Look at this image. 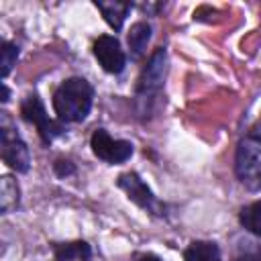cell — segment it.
Returning a JSON list of instances; mask_svg holds the SVG:
<instances>
[{
  "mask_svg": "<svg viewBox=\"0 0 261 261\" xmlns=\"http://www.w3.org/2000/svg\"><path fill=\"white\" fill-rule=\"evenodd\" d=\"M165 73H167V53L165 49H157L149 63L145 65L141 77H139V88H137V96L141 100L145 98H151L153 94H157L163 86V80H165Z\"/></svg>",
  "mask_w": 261,
  "mask_h": 261,
  "instance_id": "cell-5",
  "label": "cell"
},
{
  "mask_svg": "<svg viewBox=\"0 0 261 261\" xmlns=\"http://www.w3.org/2000/svg\"><path fill=\"white\" fill-rule=\"evenodd\" d=\"M234 171L247 190H261V130H251L239 143Z\"/></svg>",
  "mask_w": 261,
  "mask_h": 261,
  "instance_id": "cell-2",
  "label": "cell"
},
{
  "mask_svg": "<svg viewBox=\"0 0 261 261\" xmlns=\"http://www.w3.org/2000/svg\"><path fill=\"white\" fill-rule=\"evenodd\" d=\"M184 259L186 261H222L218 245L210 241H194L184 251Z\"/></svg>",
  "mask_w": 261,
  "mask_h": 261,
  "instance_id": "cell-9",
  "label": "cell"
},
{
  "mask_svg": "<svg viewBox=\"0 0 261 261\" xmlns=\"http://www.w3.org/2000/svg\"><path fill=\"white\" fill-rule=\"evenodd\" d=\"M90 145H92L94 155L106 163H122L133 155V145L128 141L112 139L104 128L94 130Z\"/></svg>",
  "mask_w": 261,
  "mask_h": 261,
  "instance_id": "cell-6",
  "label": "cell"
},
{
  "mask_svg": "<svg viewBox=\"0 0 261 261\" xmlns=\"http://www.w3.org/2000/svg\"><path fill=\"white\" fill-rule=\"evenodd\" d=\"M94 55H96L98 63L102 65V69L108 73H120L126 65V55H124L118 39L110 37V35H102L96 39Z\"/></svg>",
  "mask_w": 261,
  "mask_h": 261,
  "instance_id": "cell-8",
  "label": "cell"
},
{
  "mask_svg": "<svg viewBox=\"0 0 261 261\" xmlns=\"http://www.w3.org/2000/svg\"><path fill=\"white\" fill-rule=\"evenodd\" d=\"M18 59V47L14 43L4 41L2 43V51H0V65H2V77H6L12 69V65Z\"/></svg>",
  "mask_w": 261,
  "mask_h": 261,
  "instance_id": "cell-15",
  "label": "cell"
},
{
  "mask_svg": "<svg viewBox=\"0 0 261 261\" xmlns=\"http://www.w3.org/2000/svg\"><path fill=\"white\" fill-rule=\"evenodd\" d=\"M55 173L59 175V177H65V175H71L73 171H75V167L69 163V161H63V159H57L55 161Z\"/></svg>",
  "mask_w": 261,
  "mask_h": 261,
  "instance_id": "cell-16",
  "label": "cell"
},
{
  "mask_svg": "<svg viewBox=\"0 0 261 261\" xmlns=\"http://www.w3.org/2000/svg\"><path fill=\"white\" fill-rule=\"evenodd\" d=\"M96 6H98V10L102 12L104 20H106L114 31H118V29L122 27V22H124L128 10L133 8L130 2H96Z\"/></svg>",
  "mask_w": 261,
  "mask_h": 261,
  "instance_id": "cell-10",
  "label": "cell"
},
{
  "mask_svg": "<svg viewBox=\"0 0 261 261\" xmlns=\"http://www.w3.org/2000/svg\"><path fill=\"white\" fill-rule=\"evenodd\" d=\"M149 41H151V27L147 22H137V24L130 27V33H128V49H130V55L135 59H139L145 53Z\"/></svg>",
  "mask_w": 261,
  "mask_h": 261,
  "instance_id": "cell-12",
  "label": "cell"
},
{
  "mask_svg": "<svg viewBox=\"0 0 261 261\" xmlns=\"http://www.w3.org/2000/svg\"><path fill=\"white\" fill-rule=\"evenodd\" d=\"M0 137H2V159H4V163L14 171L24 173L31 165V155H29V149H27L24 141L16 135V130L10 128V120H8L6 112H2Z\"/></svg>",
  "mask_w": 261,
  "mask_h": 261,
  "instance_id": "cell-3",
  "label": "cell"
},
{
  "mask_svg": "<svg viewBox=\"0 0 261 261\" xmlns=\"http://www.w3.org/2000/svg\"><path fill=\"white\" fill-rule=\"evenodd\" d=\"M239 261H261V257H255V255H247V257H241Z\"/></svg>",
  "mask_w": 261,
  "mask_h": 261,
  "instance_id": "cell-19",
  "label": "cell"
},
{
  "mask_svg": "<svg viewBox=\"0 0 261 261\" xmlns=\"http://www.w3.org/2000/svg\"><path fill=\"white\" fill-rule=\"evenodd\" d=\"M139 261H161V259H159L157 255H143Z\"/></svg>",
  "mask_w": 261,
  "mask_h": 261,
  "instance_id": "cell-17",
  "label": "cell"
},
{
  "mask_svg": "<svg viewBox=\"0 0 261 261\" xmlns=\"http://www.w3.org/2000/svg\"><path fill=\"white\" fill-rule=\"evenodd\" d=\"M118 188L124 190V194L128 196V200H133L137 206H141L147 212L153 214H161V204L157 202V198L153 196V192L147 188V184L137 175V173H122L118 175Z\"/></svg>",
  "mask_w": 261,
  "mask_h": 261,
  "instance_id": "cell-7",
  "label": "cell"
},
{
  "mask_svg": "<svg viewBox=\"0 0 261 261\" xmlns=\"http://www.w3.org/2000/svg\"><path fill=\"white\" fill-rule=\"evenodd\" d=\"M94 90L84 77H69L53 94V108L61 122H82L92 108Z\"/></svg>",
  "mask_w": 261,
  "mask_h": 261,
  "instance_id": "cell-1",
  "label": "cell"
},
{
  "mask_svg": "<svg viewBox=\"0 0 261 261\" xmlns=\"http://www.w3.org/2000/svg\"><path fill=\"white\" fill-rule=\"evenodd\" d=\"M20 114H22V118H24L27 122H31V124L37 126L39 135H41V139H43L45 143H51L55 137H59V135L63 133V124L49 118V114H47L43 102H41L39 96H35V94H33V96H27V98L22 100V104H20Z\"/></svg>",
  "mask_w": 261,
  "mask_h": 261,
  "instance_id": "cell-4",
  "label": "cell"
},
{
  "mask_svg": "<svg viewBox=\"0 0 261 261\" xmlns=\"http://www.w3.org/2000/svg\"><path fill=\"white\" fill-rule=\"evenodd\" d=\"M18 202H20L18 184L10 175H4L2 184H0V212L2 214L12 212L14 208H18Z\"/></svg>",
  "mask_w": 261,
  "mask_h": 261,
  "instance_id": "cell-11",
  "label": "cell"
},
{
  "mask_svg": "<svg viewBox=\"0 0 261 261\" xmlns=\"http://www.w3.org/2000/svg\"><path fill=\"white\" fill-rule=\"evenodd\" d=\"M239 220H241V224H243L249 232L261 237V200H257V202L245 206V208L241 210V214H239Z\"/></svg>",
  "mask_w": 261,
  "mask_h": 261,
  "instance_id": "cell-14",
  "label": "cell"
},
{
  "mask_svg": "<svg viewBox=\"0 0 261 261\" xmlns=\"http://www.w3.org/2000/svg\"><path fill=\"white\" fill-rule=\"evenodd\" d=\"M8 96H10V92H8L6 84H2V102H6V100H8Z\"/></svg>",
  "mask_w": 261,
  "mask_h": 261,
  "instance_id": "cell-18",
  "label": "cell"
},
{
  "mask_svg": "<svg viewBox=\"0 0 261 261\" xmlns=\"http://www.w3.org/2000/svg\"><path fill=\"white\" fill-rule=\"evenodd\" d=\"M90 247L84 241H75V243H63L55 247V259L57 261H73V259H88L90 257Z\"/></svg>",
  "mask_w": 261,
  "mask_h": 261,
  "instance_id": "cell-13",
  "label": "cell"
}]
</instances>
